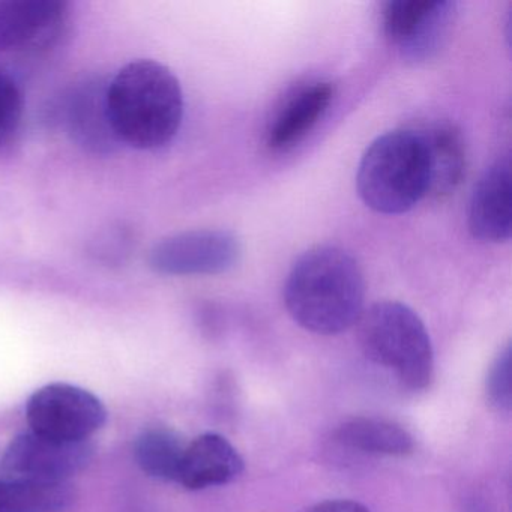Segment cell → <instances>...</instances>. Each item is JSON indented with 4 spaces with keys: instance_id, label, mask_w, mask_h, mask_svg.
Returning <instances> with one entry per match:
<instances>
[{
    "instance_id": "1",
    "label": "cell",
    "mask_w": 512,
    "mask_h": 512,
    "mask_svg": "<svg viewBox=\"0 0 512 512\" xmlns=\"http://www.w3.org/2000/svg\"><path fill=\"white\" fill-rule=\"evenodd\" d=\"M365 281L347 251L322 245L305 251L287 275L284 304L296 323L317 335L352 328L364 313Z\"/></svg>"
},
{
    "instance_id": "2",
    "label": "cell",
    "mask_w": 512,
    "mask_h": 512,
    "mask_svg": "<svg viewBox=\"0 0 512 512\" xmlns=\"http://www.w3.org/2000/svg\"><path fill=\"white\" fill-rule=\"evenodd\" d=\"M107 109L119 143L152 151L178 134L184 119V92L169 68L139 59L107 83Z\"/></svg>"
},
{
    "instance_id": "3",
    "label": "cell",
    "mask_w": 512,
    "mask_h": 512,
    "mask_svg": "<svg viewBox=\"0 0 512 512\" xmlns=\"http://www.w3.org/2000/svg\"><path fill=\"white\" fill-rule=\"evenodd\" d=\"M362 202L383 215H400L415 208L430 187L428 152L421 130H394L377 137L356 175Z\"/></svg>"
},
{
    "instance_id": "4",
    "label": "cell",
    "mask_w": 512,
    "mask_h": 512,
    "mask_svg": "<svg viewBox=\"0 0 512 512\" xmlns=\"http://www.w3.org/2000/svg\"><path fill=\"white\" fill-rule=\"evenodd\" d=\"M358 341L374 364L394 371L409 391H424L434 374L430 334L421 317L400 302L371 305L358 320Z\"/></svg>"
},
{
    "instance_id": "5",
    "label": "cell",
    "mask_w": 512,
    "mask_h": 512,
    "mask_svg": "<svg viewBox=\"0 0 512 512\" xmlns=\"http://www.w3.org/2000/svg\"><path fill=\"white\" fill-rule=\"evenodd\" d=\"M29 431L65 443L89 442L107 421L103 401L88 389L70 383H50L26 403Z\"/></svg>"
},
{
    "instance_id": "6",
    "label": "cell",
    "mask_w": 512,
    "mask_h": 512,
    "mask_svg": "<svg viewBox=\"0 0 512 512\" xmlns=\"http://www.w3.org/2000/svg\"><path fill=\"white\" fill-rule=\"evenodd\" d=\"M455 16L449 0H391L382 8L383 32L404 59L424 62L442 49Z\"/></svg>"
},
{
    "instance_id": "7",
    "label": "cell",
    "mask_w": 512,
    "mask_h": 512,
    "mask_svg": "<svg viewBox=\"0 0 512 512\" xmlns=\"http://www.w3.org/2000/svg\"><path fill=\"white\" fill-rule=\"evenodd\" d=\"M241 242L227 230H190L161 239L149 254L157 274L173 277L218 275L241 259Z\"/></svg>"
},
{
    "instance_id": "8",
    "label": "cell",
    "mask_w": 512,
    "mask_h": 512,
    "mask_svg": "<svg viewBox=\"0 0 512 512\" xmlns=\"http://www.w3.org/2000/svg\"><path fill=\"white\" fill-rule=\"evenodd\" d=\"M94 457L91 440L65 443L26 431L11 440L0 463V478L71 482Z\"/></svg>"
},
{
    "instance_id": "9",
    "label": "cell",
    "mask_w": 512,
    "mask_h": 512,
    "mask_svg": "<svg viewBox=\"0 0 512 512\" xmlns=\"http://www.w3.org/2000/svg\"><path fill=\"white\" fill-rule=\"evenodd\" d=\"M64 119L73 142L91 154H112L119 145L107 109V83L85 79L68 92Z\"/></svg>"
},
{
    "instance_id": "10",
    "label": "cell",
    "mask_w": 512,
    "mask_h": 512,
    "mask_svg": "<svg viewBox=\"0 0 512 512\" xmlns=\"http://www.w3.org/2000/svg\"><path fill=\"white\" fill-rule=\"evenodd\" d=\"M511 163L499 158L479 179L470 197L467 226L473 238L500 244L511 238Z\"/></svg>"
},
{
    "instance_id": "11",
    "label": "cell",
    "mask_w": 512,
    "mask_h": 512,
    "mask_svg": "<svg viewBox=\"0 0 512 512\" xmlns=\"http://www.w3.org/2000/svg\"><path fill=\"white\" fill-rule=\"evenodd\" d=\"M244 472L238 449L218 433L200 434L185 446L176 482L190 491L230 484Z\"/></svg>"
},
{
    "instance_id": "12",
    "label": "cell",
    "mask_w": 512,
    "mask_h": 512,
    "mask_svg": "<svg viewBox=\"0 0 512 512\" xmlns=\"http://www.w3.org/2000/svg\"><path fill=\"white\" fill-rule=\"evenodd\" d=\"M67 11L64 0H0V53L46 43Z\"/></svg>"
},
{
    "instance_id": "13",
    "label": "cell",
    "mask_w": 512,
    "mask_h": 512,
    "mask_svg": "<svg viewBox=\"0 0 512 512\" xmlns=\"http://www.w3.org/2000/svg\"><path fill=\"white\" fill-rule=\"evenodd\" d=\"M334 97L335 88L329 82L310 83L299 89L272 119L266 133L268 148L274 152L295 148L319 124Z\"/></svg>"
},
{
    "instance_id": "14",
    "label": "cell",
    "mask_w": 512,
    "mask_h": 512,
    "mask_svg": "<svg viewBox=\"0 0 512 512\" xmlns=\"http://www.w3.org/2000/svg\"><path fill=\"white\" fill-rule=\"evenodd\" d=\"M428 152L430 187L428 196L446 199L463 184L467 170V152L463 136L454 125L439 122L421 128Z\"/></svg>"
},
{
    "instance_id": "15",
    "label": "cell",
    "mask_w": 512,
    "mask_h": 512,
    "mask_svg": "<svg viewBox=\"0 0 512 512\" xmlns=\"http://www.w3.org/2000/svg\"><path fill=\"white\" fill-rule=\"evenodd\" d=\"M335 442L361 454L406 457L415 449L412 434L389 419L358 416L343 422L334 433Z\"/></svg>"
},
{
    "instance_id": "16",
    "label": "cell",
    "mask_w": 512,
    "mask_h": 512,
    "mask_svg": "<svg viewBox=\"0 0 512 512\" xmlns=\"http://www.w3.org/2000/svg\"><path fill=\"white\" fill-rule=\"evenodd\" d=\"M76 497L73 482L0 478V512H64Z\"/></svg>"
},
{
    "instance_id": "17",
    "label": "cell",
    "mask_w": 512,
    "mask_h": 512,
    "mask_svg": "<svg viewBox=\"0 0 512 512\" xmlns=\"http://www.w3.org/2000/svg\"><path fill=\"white\" fill-rule=\"evenodd\" d=\"M187 442L173 428L155 425L139 434L134 458L143 473L160 481H175Z\"/></svg>"
},
{
    "instance_id": "18",
    "label": "cell",
    "mask_w": 512,
    "mask_h": 512,
    "mask_svg": "<svg viewBox=\"0 0 512 512\" xmlns=\"http://www.w3.org/2000/svg\"><path fill=\"white\" fill-rule=\"evenodd\" d=\"M23 115V98L10 74L0 70V146L19 130Z\"/></svg>"
},
{
    "instance_id": "19",
    "label": "cell",
    "mask_w": 512,
    "mask_h": 512,
    "mask_svg": "<svg viewBox=\"0 0 512 512\" xmlns=\"http://www.w3.org/2000/svg\"><path fill=\"white\" fill-rule=\"evenodd\" d=\"M487 398L499 412H509L512 403L511 347L506 346L490 367L487 376Z\"/></svg>"
},
{
    "instance_id": "20",
    "label": "cell",
    "mask_w": 512,
    "mask_h": 512,
    "mask_svg": "<svg viewBox=\"0 0 512 512\" xmlns=\"http://www.w3.org/2000/svg\"><path fill=\"white\" fill-rule=\"evenodd\" d=\"M133 236L124 227H115L94 242V254L98 259L113 263L130 253Z\"/></svg>"
},
{
    "instance_id": "21",
    "label": "cell",
    "mask_w": 512,
    "mask_h": 512,
    "mask_svg": "<svg viewBox=\"0 0 512 512\" xmlns=\"http://www.w3.org/2000/svg\"><path fill=\"white\" fill-rule=\"evenodd\" d=\"M307 512H370L361 503L353 500L335 499L317 503Z\"/></svg>"
}]
</instances>
